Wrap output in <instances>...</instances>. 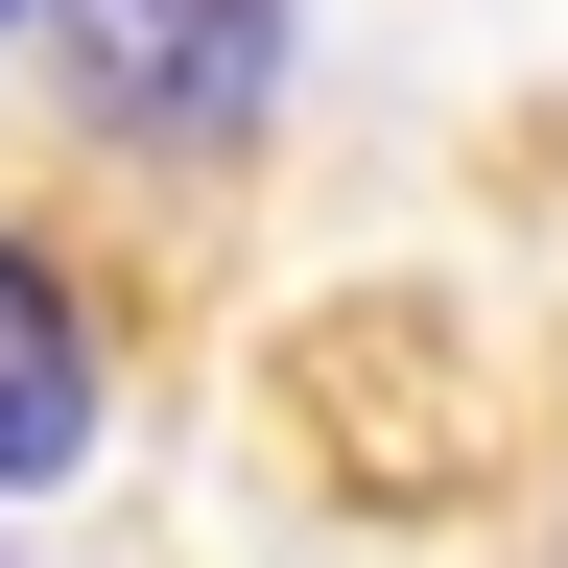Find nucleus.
Returning <instances> with one entry per match:
<instances>
[{
  "label": "nucleus",
  "instance_id": "1",
  "mask_svg": "<svg viewBox=\"0 0 568 568\" xmlns=\"http://www.w3.org/2000/svg\"><path fill=\"white\" fill-rule=\"evenodd\" d=\"M48 24H71V95L166 166L261 142V95H284V0H48Z\"/></svg>",
  "mask_w": 568,
  "mask_h": 568
},
{
  "label": "nucleus",
  "instance_id": "2",
  "mask_svg": "<svg viewBox=\"0 0 568 568\" xmlns=\"http://www.w3.org/2000/svg\"><path fill=\"white\" fill-rule=\"evenodd\" d=\"M71 450H95V308H71V284L0 237V497L71 474Z\"/></svg>",
  "mask_w": 568,
  "mask_h": 568
},
{
  "label": "nucleus",
  "instance_id": "3",
  "mask_svg": "<svg viewBox=\"0 0 568 568\" xmlns=\"http://www.w3.org/2000/svg\"><path fill=\"white\" fill-rule=\"evenodd\" d=\"M0 24H24V0H0Z\"/></svg>",
  "mask_w": 568,
  "mask_h": 568
}]
</instances>
